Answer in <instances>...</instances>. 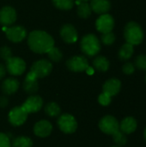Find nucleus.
<instances>
[{
  "mask_svg": "<svg viewBox=\"0 0 146 147\" xmlns=\"http://www.w3.org/2000/svg\"><path fill=\"white\" fill-rule=\"evenodd\" d=\"M28 44L33 52L37 53H46L54 47V40L46 32L35 30L28 34Z\"/></svg>",
  "mask_w": 146,
  "mask_h": 147,
  "instance_id": "nucleus-1",
  "label": "nucleus"
},
{
  "mask_svg": "<svg viewBox=\"0 0 146 147\" xmlns=\"http://www.w3.org/2000/svg\"><path fill=\"white\" fill-rule=\"evenodd\" d=\"M94 67L99 71H107L109 69V61L104 56H97L93 61Z\"/></svg>",
  "mask_w": 146,
  "mask_h": 147,
  "instance_id": "nucleus-22",
  "label": "nucleus"
},
{
  "mask_svg": "<svg viewBox=\"0 0 146 147\" xmlns=\"http://www.w3.org/2000/svg\"><path fill=\"white\" fill-rule=\"evenodd\" d=\"M92 9L87 2H81L77 7V14L82 18H88L91 15Z\"/></svg>",
  "mask_w": 146,
  "mask_h": 147,
  "instance_id": "nucleus-24",
  "label": "nucleus"
},
{
  "mask_svg": "<svg viewBox=\"0 0 146 147\" xmlns=\"http://www.w3.org/2000/svg\"><path fill=\"white\" fill-rule=\"evenodd\" d=\"M98 102H99V103H100L101 105H102V106H108V105H109L110 102H111V96H110L109 95H108V94L102 92V93L99 96V97H98Z\"/></svg>",
  "mask_w": 146,
  "mask_h": 147,
  "instance_id": "nucleus-31",
  "label": "nucleus"
},
{
  "mask_svg": "<svg viewBox=\"0 0 146 147\" xmlns=\"http://www.w3.org/2000/svg\"><path fill=\"white\" fill-rule=\"evenodd\" d=\"M42 105H43V101L40 96H31L25 101V102L22 105V107L28 114H30L40 110Z\"/></svg>",
  "mask_w": 146,
  "mask_h": 147,
  "instance_id": "nucleus-12",
  "label": "nucleus"
},
{
  "mask_svg": "<svg viewBox=\"0 0 146 147\" xmlns=\"http://www.w3.org/2000/svg\"><path fill=\"white\" fill-rule=\"evenodd\" d=\"M52 69V65L46 59H40L34 62L31 67V71H33L38 78H45L50 74Z\"/></svg>",
  "mask_w": 146,
  "mask_h": 147,
  "instance_id": "nucleus-8",
  "label": "nucleus"
},
{
  "mask_svg": "<svg viewBox=\"0 0 146 147\" xmlns=\"http://www.w3.org/2000/svg\"><path fill=\"white\" fill-rule=\"evenodd\" d=\"M133 52H134L133 46L129 44V43H126L120 47V49L119 51V53H118L119 59L120 60L126 61V60H128L129 59L132 58V56L133 54Z\"/></svg>",
  "mask_w": 146,
  "mask_h": 147,
  "instance_id": "nucleus-21",
  "label": "nucleus"
},
{
  "mask_svg": "<svg viewBox=\"0 0 146 147\" xmlns=\"http://www.w3.org/2000/svg\"><path fill=\"white\" fill-rule=\"evenodd\" d=\"M10 140L7 134L0 133V147H10Z\"/></svg>",
  "mask_w": 146,
  "mask_h": 147,
  "instance_id": "nucleus-33",
  "label": "nucleus"
},
{
  "mask_svg": "<svg viewBox=\"0 0 146 147\" xmlns=\"http://www.w3.org/2000/svg\"><path fill=\"white\" fill-rule=\"evenodd\" d=\"M122 71H123V72H124L125 74H126V75H131V74H133V73L134 72V71H135V66H134V65H133V63L127 62V63H126V64L123 65Z\"/></svg>",
  "mask_w": 146,
  "mask_h": 147,
  "instance_id": "nucleus-34",
  "label": "nucleus"
},
{
  "mask_svg": "<svg viewBox=\"0 0 146 147\" xmlns=\"http://www.w3.org/2000/svg\"><path fill=\"white\" fill-rule=\"evenodd\" d=\"M137 121L133 117H126L121 121L120 124V130L126 134H130L137 129Z\"/></svg>",
  "mask_w": 146,
  "mask_h": 147,
  "instance_id": "nucleus-19",
  "label": "nucleus"
},
{
  "mask_svg": "<svg viewBox=\"0 0 146 147\" xmlns=\"http://www.w3.org/2000/svg\"><path fill=\"white\" fill-rule=\"evenodd\" d=\"M86 71H87V73L88 74H89V75H92L93 73H94V69L92 68V67H88L87 69H86Z\"/></svg>",
  "mask_w": 146,
  "mask_h": 147,
  "instance_id": "nucleus-37",
  "label": "nucleus"
},
{
  "mask_svg": "<svg viewBox=\"0 0 146 147\" xmlns=\"http://www.w3.org/2000/svg\"><path fill=\"white\" fill-rule=\"evenodd\" d=\"M99 128L104 134L113 135L114 133L120 130V123L114 116L106 115L100 121Z\"/></svg>",
  "mask_w": 146,
  "mask_h": 147,
  "instance_id": "nucleus-5",
  "label": "nucleus"
},
{
  "mask_svg": "<svg viewBox=\"0 0 146 147\" xmlns=\"http://www.w3.org/2000/svg\"><path fill=\"white\" fill-rule=\"evenodd\" d=\"M28 113L22 109V107H15L9 113V121L11 125L18 127L22 125L28 117Z\"/></svg>",
  "mask_w": 146,
  "mask_h": 147,
  "instance_id": "nucleus-9",
  "label": "nucleus"
},
{
  "mask_svg": "<svg viewBox=\"0 0 146 147\" xmlns=\"http://www.w3.org/2000/svg\"><path fill=\"white\" fill-rule=\"evenodd\" d=\"M18 88H19V82L12 78L5 79L2 84V90L3 93L7 95L14 94L15 92L17 91Z\"/></svg>",
  "mask_w": 146,
  "mask_h": 147,
  "instance_id": "nucleus-20",
  "label": "nucleus"
},
{
  "mask_svg": "<svg viewBox=\"0 0 146 147\" xmlns=\"http://www.w3.org/2000/svg\"><path fill=\"white\" fill-rule=\"evenodd\" d=\"M8 102H8V99H7L6 97H4V96L0 97V107L5 108V107L7 106Z\"/></svg>",
  "mask_w": 146,
  "mask_h": 147,
  "instance_id": "nucleus-35",
  "label": "nucleus"
},
{
  "mask_svg": "<svg viewBox=\"0 0 146 147\" xmlns=\"http://www.w3.org/2000/svg\"><path fill=\"white\" fill-rule=\"evenodd\" d=\"M113 139H114V141L118 145V146H125L126 144V134H124L123 132H121L120 130L117 131L116 133H114L113 134Z\"/></svg>",
  "mask_w": 146,
  "mask_h": 147,
  "instance_id": "nucleus-28",
  "label": "nucleus"
},
{
  "mask_svg": "<svg viewBox=\"0 0 146 147\" xmlns=\"http://www.w3.org/2000/svg\"><path fill=\"white\" fill-rule=\"evenodd\" d=\"M16 13L15 9L10 6H5L0 10V23L3 26H9L15 22Z\"/></svg>",
  "mask_w": 146,
  "mask_h": 147,
  "instance_id": "nucleus-13",
  "label": "nucleus"
},
{
  "mask_svg": "<svg viewBox=\"0 0 146 147\" xmlns=\"http://www.w3.org/2000/svg\"><path fill=\"white\" fill-rule=\"evenodd\" d=\"M80 46L82 52L89 57L96 55L101 50L100 41L98 38L93 34H89L83 37Z\"/></svg>",
  "mask_w": 146,
  "mask_h": 147,
  "instance_id": "nucleus-3",
  "label": "nucleus"
},
{
  "mask_svg": "<svg viewBox=\"0 0 146 147\" xmlns=\"http://www.w3.org/2000/svg\"><path fill=\"white\" fill-rule=\"evenodd\" d=\"M102 41L103 44H105L107 46L112 45L115 41V35H114V34L112 33V32L102 34Z\"/></svg>",
  "mask_w": 146,
  "mask_h": 147,
  "instance_id": "nucleus-30",
  "label": "nucleus"
},
{
  "mask_svg": "<svg viewBox=\"0 0 146 147\" xmlns=\"http://www.w3.org/2000/svg\"><path fill=\"white\" fill-rule=\"evenodd\" d=\"M6 69L8 72L14 76L22 75L26 69V63L18 57H11L6 60Z\"/></svg>",
  "mask_w": 146,
  "mask_h": 147,
  "instance_id": "nucleus-6",
  "label": "nucleus"
},
{
  "mask_svg": "<svg viewBox=\"0 0 146 147\" xmlns=\"http://www.w3.org/2000/svg\"><path fill=\"white\" fill-rule=\"evenodd\" d=\"M89 5L94 12L100 15L108 13L111 9V3L108 0H91Z\"/></svg>",
  "mask_w": 146,
  "mask_h": 147,
  "instance_id": "nucleus-18",
  "label": "nucleus"
},
{
  "mask_svg": "<svg viewBox=\"0 0 146 147\" xmlns=\"http://www.w3.org/2000/svg\"><path fill=\"white\" fill-rule=\"evenodd\" d=\"M55 7L60 9H71L74 5V0H52Z\"/></svg>",
  "mask_w": 146,
  "mask_h": 147,
  "instance_id": "nucleus-26",
  "label": "nucleus"
},
{
  "mask_svg": "<svg viewBox=\"0 0 146 147\" xmlns=\"http://www.w3.org/2000/svg\"><path fill=\"white\" fill-rule=\"evenodd\" d=\"M145 81H146V76H145Z\"/></svg>",
  "mask_w": 146,
  "mask_h": 147,
  "instance_id": "nucleus-40",
  "label": "nucleus"
},
{
  "mask_svg": "<svg viewBox=\"0 0 146 147\" xmlns=\"http://www.w3.org/2000/svg\"><path fill=\"white\" fill-rule=\"evenodd\" d=\"M81 2H88L89 0H80Z\"/></svg>",
  "mask_w": 146,
  "mask_h": 147,
  "instance_id": "nucleus-39",
  "label": "nucleus"
},
{
  "mask_svg": "<svg viewBox=\"0 0 146 147\" xmlns=\"http://www.w3.org/2000/svg\"><path fill=\"white\" fill-rule=\"evenodd\" d=\"M58 126L65 134H72L77 130V123L74 116L70 114H64L59 118Z\"/></svg>",
  "mask_w": 146,
  "mask_h": 147,
  "instance_id": "nucleus-4",
  "label": "nucleus"
},
{
  "mask_svg": "<svg viewBox=\"0 0 146 147\" xmlns=\"http://www.w3.org/2000/svg\"><path fill=\"white\" fill-rule=\"evenodd\" d=\"M45 112L47 115L51 117H56L59 115L61 110L59 106L55 102H50L45 107Z\"/></svg>",
  "mask_w": 146,
  "mask_h": 147,
  "instance_id": "nucleus-25",
  "label": "nucleus"
},
{
  "mask_svg": "<svg viewBox=\"0 0 146 147\" xmlns=\"http://www.w3.org/2000/svg\"><path fill=\"white\" fill-rule=\"evenodd\" d=\"M0 57L3 59L4 60H8L12 57V52L9 47H3L0 48Z\"/></svg>",
  "mask_w": 146,
  "mask_h": 147,
  "instance_id": "nucleus-32",
  "label": "nucleus"
},
{
  "mask_svg": "<svg viewBox=\"0 0 146 147\" xmlns=\"http://www.w3.org/2000/svg\"><path fill=\"white\" fill-rule=\"evenodd\" d=\"M66 65L68 69L75 72H81L86 71L89 67L88 59L83 56H74L67 60Z\"/></svg>",
  "mask_w": 146,
  "mask_h": 147,
  "instance_id": "nucleus-10",
  "label": "nucleus"
},
{
  "mask_svg": "<svg viewBox=\"0 0 146 147\" xmlns=\"http://www.w3.org/2000/svg\"><path fill=\"white\" fill-rule=\"evenodd\" d=\"M60 35L62 39L69 44L75 43L77 40V32L71 24H65L60 29Z\"/></svg>",
  "mask_w": 146,
  "mask_h": 147,
  "instance_id": "nucleus-14",
  "label": "nucleus"
},
{
  "mask_svg": "<svg viewBox=\"0 0 146 147\" xmlns=\"http://www.w3.org/2000/svg\"><path fill=\"white\" fill-rule=\"evenodd\" d=\"M134 64L139 70L146 71V54H140L137 56Z\"/></svg>",
  "mask_w": 146,
  "mask_h": 147,
  "instance_id": "nucleus-29",
  "label": "nucleus"
},
{
  "mask_svg": "<svg viewBox=\"0 0 146 147\" xmlns=\"http://www.w3.org/2000/svg\"><path fill=\"white\" fill-rule=\"evenodd\" d=\"M113 147H118V146H113Z\"/></svg>",
  "mask_w": 146,
  "mask_h": 147,
  "instance_id": "nucleus-41",
  "label": "nucleus"
},
{
  "mask_svg": "<svg viewBox=\"0 0 146 147\" xmlns=\"http://www.w3.org/2000/svg\"><path fill=\"white\" fill-rule=\"evenodd\" d=\"M145 140H146V128H145Z\"/></svg>",
  "mask_w": 146,
  "mask_h": 147,
  "instance_id": "nucleus-38",
  "label": "nucleus"
},
{
  "mask_svg": "<svg viewBox=\"0 0 146 147\" xmlns=\"http://www.w3.org/2000/svg\"><path fill=\"white\" fill-rule=\"evenodd\" d=\"M120 88H121L120 81L117 78H111L105 82L102 90L104 93L109 95L112 97L114 96H116L120 92Z\"/></svg>",
  "mask_w": 146,
  "mask_h": 147,
  "instance_id": "nucleus-17",
  "label": "nucleus"
},
{
  "mask_svg": "<svg viewBox=\"0 0 146 147\" xmlns=\"http://www.w3.org/2000/svg\"><path fill=\"white\" fill-rule=\"evenodd\" d=\"M124 37L126 43L137 46L141 44L144 40V31L139 23L130 22L125 27Z\"/></svg>",
  "mask_w": 146,
  "mask_h": 147,
  "instance_id": "nucleus-2",
  "label": "nucleus"
},
{
  "mask_svg": "<svg viewBox=\"0 0 146 147\" xmlns=\"http://www.w3.org/2000/svg\"><path fill=\"white\" fill-rule=\"evenodd\" d=\"M6 37L12 42L18 43L25 39L27 36V30L22 26H15L11 28H7L5 30Z\"/></svg>",
  "mask_w": 146,
  "mask_h": 147,
  "instance_id": "nucleus-11",
  "label": "nucleus"
},
{
  "mask_svg": "<svg viewBox=\"0 0 146 147\" xmlns=\"http://www.w3.org/2000/svg\"><path fill=\"white\" fill-rule=\"evenodd\" d=\"M5 73H6V68L2 64H0V80L5 76Z\"/></svg>",
  "mask_w": 146,
  "mask_h": 147,
  "instance_id": "nucleus-36",
  "label": "nucleus"
},
{
  "mask_svg": "<svg viewBox=\"0 0 146 147\" xmlns=\"http://www.w3.org/2000/svg\"><path fill=\"white\" fill-rule=\"evenodd\" d=\"M46 53H47L49 59L54 62H59L63 58V54H62L61 51L58 47H52Z\"/></svg>",
  "mask_w": 146,
  "mask_h": 147,
  "instance_id": "nucleus-27",
  "label": "nucleus"
},
{
  "mask_svg": "<svg viewBox=\"0 0 146 147\" xmlns=\"http://www.w3.org/2000/svg\"><path fill=\"white\" fill-rule=\"evenodd\" d=\"M52 130V124L47 121H40L34 127V133L36 136L40 138L47 137L51 134Z\"/></svg>",
  "mask_w": 146,
  "mask_h": 147,
  "instance_id": "nucleus-15",
  "label": "nucleus"
},
{
  "mask_svg": "<svg viewBox=\"0 0 146 147\" xmlns=\"http://www.w3.org/2000/svg\"><path fill=\"white\" fill-rule=\"evenodd\" d=\"M37 79H38V78L35 76V74L33 71H30L27 74L26 78L23 83V89L27 93L34 94L38 90L39 85H38Z\"/></svg>",
  "mask_w": 146,
  "mask_h": 147,
  "instance_id": "nucleus-16",
  "label": "nucleus"
},
{
  "mask_svg": "<svg viewBox=\"0 0 146 147\" xmlns=\"http://www.w3.org/2000/svg\"><path fill=\"white\" fill-rule=\"evenodd\" d=\"M114 27V17L107 13L101 15L96 22V28L102 34L112 32Z\"/></svg>",
  "mask_w": 146,
  "mask_h": 147,
  "instance_id": "nucleus-7",
  "label": "nucleus"
},
{
  "mask_svg": "<svg viewBox=\"0 0 146 147\" xmlns=\"http://www.w3.org/2000/svg\"><path fill=\"white\" fill-rule=\"evenodd\" d=\"M12 147H32L33 141L30 138L25 136H20L13 140Z\"/></svg>",
  "mask_w": 146,
  "mask_h": 147,
  "instance_id": "nucleus-23",
  "label": "nucleus"
}]
</instances>
